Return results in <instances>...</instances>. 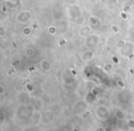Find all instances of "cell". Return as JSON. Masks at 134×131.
I'll return each instance as SVG.
<instances>
[{
  "instance_id": "cell-35",
  "label": "cell",
  "mask_w": 134,
  "mask_h": 131,
  "mask_svg": "<svg viewBox=\"0 0 134 131\" xmlns=\"http://www.w3.org/2000/svg\"><path fill=\"white\" fill-rule=\"evenodd\" d=\"M95 131H105V128H104V127H97V128L96 129Z\"/></svg>"
},
{
  "instance_id": "cell-23",
  "label": "cell",
  "mask_w": 134,
  "mask_h": 131,
  "mask_svg": "<svg viewBox=\"0 0 134 131\" xmlns=\"http://www.w3.org/2000/svg\"><path fill=\"white\" fill-rule=\"evenodd\" d=\"M126 42H127L126 39H119V41L117 42V44H116V48H117L118 50H119V49H121L125 44H126Z\"/></svg>"
},
{
  "instance_id": "cell-26",
  "label": "cell",
  "mask_w": 134,
  "mask_h": 131,
  "mask_svg": "<svg viewBox=\"0 0 134 131\" xmlns=\"http://www.w3.org/2000/svg\"><path fill=\"white\" fill-rule=\"evenodd\" d=\"M26 90L28 91L29 93H32V92H33V90H34L33 85H32L31 83H28L26 84Z\"/></svg>"
},
{
  "instance_id": "cell-9",
  "label": "cell",
  "mask_w": 134,
  "mask_h": 131,
  "mask_svg": "<svg viewBox=\"0 0 134 131\" xmlns=\"http://www.w3.org/2000/svg\"><path fill=\"white\" fill-rule=\"evenodd\" d=\"M54 118V113L51 109H47L43 113H41V122L42 124H49L53 120Z\"/></svg>"
},
{
  "instance_id": "cell-24",
  "label": "cell",
  "mask_w": 134,
  "mask_h": 131,
  "mask_svg": "<svg viewBox=\"0 0 134 131\" xmlns=\"http://www.w3.org/2000/svg\"><path fill=\"white\" fill-rule=\"evenodd\" d=\"M63 81H64V83H66V84H71V83H73L74 82H75V80H74V78L71 77V76H64Z\"/></svg>"
},
{
  "instance_id": "cell-21",
  "label": "cell",
  "mask_w": 134,
  "mask_h": 131,
  "mask_svg": "<svg viewBox=\"0 0 134 131\" xmlns=\"http://www.w3.org/2000/svg\"><path fill=\"white\" fill-rule=\"evenodd\" d=\"M48 30V33L50 35H55L58 31V28L56 26H54V25H51V26L48 27V30Z\"/></svg>"
},
{
  "instance_id": "cell-17",
  "label": "cell",
  "mask_w": 134,
  "mask_h": 131,
  "mask_svg": "<svg viewBox=\"0 0 134 131\" xmlns=\"http://www.w3.org/2000/svg\"><path fill=\"white\" fill-rule=\"evenodd\" d=\"M31 105L34 106L36 111H40L41 109V107H42L43 103L39 98H33V99L31 100Z\"/></svg>"
},
{
  "instance_id": "cell-33",
  "label": "cell",
  "mask_w": 134,
  "mask_h": 131,
  "mask_svg": "<svg viewBox=\"0 0 134 131\" xmlns=\"http://www.w3.org/2000/svg\"><path fill=\"white\" fill-rule=\"evenodd\" d=\"M104 128H105V131H113V129L110 127H105Z\"/></svg>"
},
{
  "instance_id": "cell-1",
  "label": "cell",
  "mask_w": 134,
  "mask_h": 131,
  "mask_svg": "<svg viewBox=\"0 0 134 131\" xmlns=\"http://www.w3.org/2000/svg\"><path fill=\"white\" fill-rule=\"evenodd\" d=\"M34 106L30 105H20L17 109V116L20 119H26V118H31L32 115L35 112Z\"/></svg>"
},
{
  "instance_id": "cell-19",
  "label": "cell",
  "mask_w": 134,
  "mask_h": 131,
  "mask_svg": "<svg viewBox=\"0 0 134 131\" xmlns=\"http://www.w3.org/2000/svg\"><path fill=\"white\" fill-rule=\"evenodd\" d=\"M21 32H22L23 36H25V37H29V36H30L32 33V28L30 26H25L24 28L22 29Z\"/></svg>"
},
{
  "instance_id": "cell-22",
  "label": "cell",
  "mask_w": 134,
  "mask_h": 131,
  "mask_svg": "<svg viewBox=\"0 0 134 131\" xmlns=\"http://www.w3.org/2000/svg\"><path fill=\"white\" fill-rule=\"evenodd\" d=\"M126 123H127V126H128L130 130H134V119H132V118L128 119L126 121Z\"/></svg>"
},
{
  "instance_id": "cell-7",
  "label": "cell",
  "mask_w": 134,
  "mask_h": 131,
  "mask_svg": "<svg viewBox=\"0 0 134 131\" xmlns=\"http://www.w3.org/2000/svg\"><path fill=\"white\" fill-rule=\"evenodd\" d=\"M17 99L20 105H30L31 104V98L30 96V93L28 91H21L18 94Z\"/></svg>"
},
{
  "instance_id": "cell-10",
  "label": "cell",
  "mask_w": 134,
  "mask_h": 131,
  "mask_svg": "<svg viewBox=\"0 0 134 131\" xmlns=\"http://www.w3.org/2000/svg\"><path fill=\"white\" fill-rule=\"evenodd\" d=\"M77 34H78V36L80 38L86 39L90 34H92V27L90 26L89 24L85 25V26H81L80 28H79L78 31H77Z\"/></svg>"
},
{
  "instance_id": "cell-28",
  "label": "cell",
  "mask_w": 134,
  "mask_h": 131,
  "mask_svg": "<svg viewBox=\"0 0 134 131\" xmlns=\"http://www.w3.org/2000/svg\"><path fill=\"white\" fill-rule=\"evenodd\" d=\"M105 72H109L110 70L112 69V63H106L103 67Z\"/></svg>"
},
{
  "instance_id": "cell-6",
  "label": "cell",
  "mask_w": 134,
  "mask_h": 131,
  "mask_svg": "<svg viewBox=\"0 0 134 131\" xmlns=\"http://www.w3.org/2000/svg\"><path fill=\"white\" fill-rule=\"evenodd\" d=\"M100 41L101 38L99 35H97V34H90L88 37H86L85 39V44H86V47L92 49L97 47L100 43Z\"/></svg>"
},
{
  "instance_id": "cell-18",
  "label": "cell",
  "mask_w": 134,
  "mask_h": 131,
  "mask_svg": "<svg viewBox=\"0 0 134 131\" xmlns=\"http://www.w3.org/2000/svg\"><path fill=\"white\" fill-rule=\"evenodd\" d=\"M115 117L117 118V120H119V121H125V119H126L125 113L123 112L121 109H116V111H115Z\"/></svg>"
},
{
  "instance_id": "cell-2",
  "label": "cell",
  "mask_w": 134,
  "mask_h": 131,
  "mask_svg": "<svg viewBox=\"0 0 134 131\" xmlns=\"http://www.w3.org/2000/svg\"><path fill=\"white\" fill-rule=\"evenodd\" d=\"M95 114L100 121H107L110 117V110L106 105H98L95 109Z\"/></svg>"
},
{
  "instance_id": "cell-20",
  "label": "cell",
  "mask_w": 134,
  "mask_h": 131,
  "mask_svg": "<svg viewBox=\"0 0 134 131\" xmlns=\"http://www.w3.org/2000/svg\"><path fill=\"white\" fill-rule=\"evenodd\" d=\"M36 52H35V49L32 48V47H28L25 50V54H26L27 57L29 58H32L34 55H35Z\"/></svg>"
},
{
  "instance_id": "cell-27",
  "label": "cell",
  "mask_w": 134,
  "mask_h": 131,
  "mask_svg": "<svg viewBox=\"0 0 134 131\" xmlns=\"http://www.w3.org/2000/svg\"><path fill=\"white\" fill-rule=\"evenodd\" d=\"M75 24L76 25H78V26H82L83 24H84V22H85V20H84V18L83 17H81V18H79V19H77L75 21Z\"/></svg>"
},
{
  "instance_id": "cell-3",
  "label": "cell",
  "mask_w": 134,
  "mask_h": 131,
  "mask_svg": "<svg viewBox=\"0 0 134 131\" xmlns=\"http://www.w3.org/2000/svg\"><path fill=\"white\" fill-rule=\"evenodd\" d=\"M67 14H68L69 19L75 21L77 19L83 17V9L79 5L74 4L67 8Z\"/></svg>"
},
{
  "instance_id": "cell-16",
  "label": "cell",
  "mask_w": 134,
  "mask_h": 131,
  "mask_svg": "<svg viewBox=\"0 0 134 131\" xmlns=\"http://www.w3.org/2000/svg\"><path fill=\"white\" fill-rule=\"evenodd\" d=\"M84 100L88 105H92V104L95 103L96 100H97V94L94 92H88L87 94H86V96H85Z\"/></svg>"
},
{
  "instance_id": "cell-5",
  "label": "cell",
  "mask_w": 134,
  "mask_h": 131,
  "mask_svg": "<svg viewBox=\"0 0 134 131\" xmlns=\"http://www.w3.org/2000/svg\"><path fill=\"white\" fill-rule=\"evenodd\" d=\"M118 50H119V53L122 57H126V58L130 57L134 53V42H132V41H127L126 44Z\"/></svg>"
},
{
  "instance_id": "cell-31",
  "label": "cell",
  "mask_w": 134,
  "mask_h": 131,
  "mask_svg": "<svg viewBox=\"0 0 134 131\" xmlns=\"http://www.w3.org/2000/svg\"><path fill=\"white\" fill-rule=\"evenodd\" d=\"M5 35H6V31L4 30V27H0V36L4 37Z\"/></svg>"
},
{
  "instance_id": "cell-36",
  "label": "cell",
  "mask_w": 134,
  "mask_h": 131,
  "mask_svg": "<svg viewBox=\"0 0 134 131\" xmlns=\"http://www.w3.org/2000/svg\"><path fill=\"white\" fill-rule=\"evenodd\" d=\"M132 2H133V4H134V0H132Z\"/></svg>"
},
{
  "instance_id": "cell-12",
  "label": "cell",
  "mask_w": 134,
  "mask_h": 131,
  "mask_svg": "<svg viewBox=\"0 0 134 131\" xmlns=\"http://www.w3.org/2000/svg\"><path fill=\"white\" fill-rule=\"evenodd\" d=\"M95 55L96 52L93 50H86L83 52L82 54H81V60L85 62H87V61H92L95 58Z\"/></svg>"
},
{
  "instance_id": "cell-32",
  "label": "cell",
  "mask_w": 134,
  "mask_h": 131,
  "mask_svg": "<svg viewBox=\"0 0 134 131\" xmlns=\"http://www.w3.org/2000/svg\"><path fill=\"white\" fill-rule=\"evenodd\" d=\"M112 61H113V63H119V59H117V57L113 56L112 57Z\"/></svg>"
},
{
  "instance_id": "cell-30",
  "label": "cell",
  "mask_w": 134,
  "mask_h": 131,
  "mask_svg": "<svg viewBox=\"0 0 134 131\" xmlns=\"http://www.w3.org/2000/svg\"><path fill=\"white\" fill-rule=\"evenodd\" d=\"M89 115H90V111H89V110H86V112H85L84 114L81 115L80 116L83 118V119H86V118L87 117V116H89Z\"/></svg>"
},
{
  "instance_id": "cell-8",
  "label": "cell",
  "mask_w": 134,
  "mask_h": 131,
  "mask_svg": "<svg viewBox=\"0 0 134 131\" xmlns=\"http://www.w3.org/2000/svg\"><path fill=\"white\" fill-rule=\"evenodd\" d=\"M88 105H88L85 100H83V101H78L75 103L74 110H75V114L81 116V115L84 114L86 110H88Z\"/></svg>"
},
{
  "instance_id": "cell-14",
  "label": "cell",
  "mask_w": 134,
  "mask_h": 131,
  "mask_svg": "<svg viewBox=\"0 0 134 131\" xmlns=\"http://www.w3.org/2000/svg\"><path fill=\"white\" fill-rule=\"evenodd\" d=\"M88 24L92 27V28H97L100 26V19L96 15H90L87 19Z\"/></svg>"
},
{
  "instance_id": "cell-34",
  "label": "cell",
  "mask_w": 134,
  "mask_h": 131,
  "mask_svg": "<svg viewBox=\"0 0 134 131\" xmlns=\"http://www.w3.org/2000/svg\"><path fill=\"white\" fill-rule=\"evenodd\" d=\"M0 94H4V87H3V85H0Z\"/></svg>"
},
{
  "instance_id": "cell-29",
  "label": "cell",
  "mask_w": 134,
  "mask_h": 131,
  "mask_svg": "<svg viewBox=\"0 0 134 131\" xmlns=\"http://www.w3.org/2000/svg\"><path fill=\"white\" fill-rule=\"evenodd\" d=\"M107 2L108 3L109 5H111V6H117L118 4H119V0H106Z\"/></svg>"
},
{
  "instance_id": "cell-15",
  "label": "cell",
  "mask_w": 134,
  "mask_h": 131,
  "mask_svg": "<svg viewBox=\"0 0 134 131\" xmlns=\"http://www.w3.org/2000/svg\"><path fill=\"white\" fill-rule=\"evenodd\" d=\"M8 8H18L22 5V0H5Z\"/></svg>"
},
{
  "instance_id": "cell-13",
  "label": "cell",
  "mask_w": 134,
  "mask_h": 131,
  "mask_svg": "<svg viewBox=\"0 0 134 131\" xmlns=\"http://www.w3.org/2000/svg\"><path fill=\"white\" fill-rule=\"evenodd\" d=\"M40 67H41V71H43L44 72H51L52 68V64L50 60L48 59H42L40 62Z\"/></svg>"
},
{
  "instance_id": "cell-25",
  "label": "cell",
  "mask_w": 134,
  "mask_h": 131,
  "mask_svg": "<svg viewBox=\"0 0 134 131\" xmlns=\"http://www.w3.org/2000/svg\"><path fill=\"white\" fill-rule=\"evenodd\" d=\"M110 30H111V31L113 32L114 34H118L119 32V27L117 26V25H111V27H110Z\"/></svg>"
},
{
  "instance_id": "cell-4",
  "label": "cell",
  "mask_w": 134,
  "mask_h": 131,
  "mask_svg": "<svg viewBox=\"0 0 134 131\" xmlns=\"http://www.w3.org/2000/svg\"><path fill=\"white\" fill-rule=\"evenodd\" d=\"M32 19V14L30 10H21L17 14L15 21L19 25H25L29 23Z\"/></svg>"
},
{
  "instance_id": "cell-11",
  "label": "cell",
  "mask_w": 134,
  "mask_h": 131,
  "mask_svg": "<svg viewBox=\"0 0 134 131\" xmlns=\"http://www.w3.org/2000/svg\"><path fill=\"white\" fill-rule=\"evenodd\" d=\"M118 101L121 105H127L130 101V94L128 91H122L118 95Z\"/></svg>"
}]
</instances>
